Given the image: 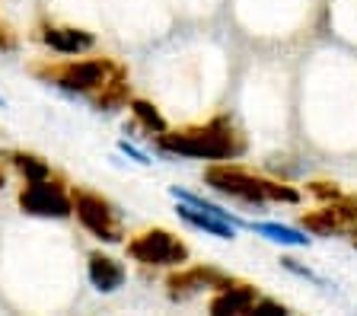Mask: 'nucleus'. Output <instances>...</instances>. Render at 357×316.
Segmentation results:
<instances>
[{
	"label": "nucleus",
	"instance_id": "1",
	"mask_svg": "<svg viewBox=\"0 0 357 316\" xmlns=\"http://www.w3.org/2000/svg\"><path fill=\"white\" fill-rule=\"evenodd\" d=\"M156 151L163 157H188V160H236L245 153V137L236 131L227 115L195 125L182 131H163L153 137Z\"/></svg>",
	"mask_w": 357,
	"mask_h": 316
},
{
	"label": "nucleus",
	"instance_id": "2",
	"mask_svg": "<svg viewBox=\"0 0 357 316\" xmlns=\"http://www.w3.org/2000/svg\"><path fill=\"white\" fill-rule=\"evenodd\" d=\"M204 182H208L214 192H220V195L233 198V202H239V204H249V208H265V204H271V202L300 204V198H303L294 186L261 179V176L249 173L243 166H230V163L211 166L208 173H204Z\"/></svg>",
	"mask_w": 357,
	"mask_h": 316
},
{
	"label": "nucleus",
	"instance_id": "3",
	"mask_svg": "<svg viewBox=\"0 0 357 316\" xmlns=\"http://www.w3.org/2000/svg\"><path fill=\"white\" fill-rule=\"evenodd\" d=\"M121 64L112 58H70V61H48V64H32V74L45 80L48 86L70 93V96H93L102 90V83L109 80Z\"/></svg>",
	"mask_w": 357,
	"mask_h": 316
},
{
	"label": "nucleus",
	"instance_id": "4",
	"mask_svg": "<svg viewBox=\"0 0 357 316\" xmlns=\"http://www.w3.org/2000/svg\"><path fill=\"white\" fill-rule=\"evenodd\" d=\"M74 195V218L89 236H96L105 246H121L125 243V218L115 202L93 188H70Z\"/></svg>",
	"mask_w": 357,
	"mask_h": 316
},
{
	"label": "nucleus",
	"instance_id": "5",
	"mask_svg": "<svg viewBox=\"0 0 357 316\" xmlns=\"http://www.w3.org/2000/svg\"><path fill=\"white\" fill-rule=\"evenodd\" d=\"M128 253V259L144 269H178L188 262V246L182 236H176L172 230L163 227H147L141 234H134L131 240L121 243Z\"/></svg>",
	"mask_w": 357,
	"mask_h": 316
},
{
	"label": "nucleus",
	"instance_id": "6",
	"mask_svg": "<svg viewBox=\"0 0 357 316\" xmlns=\"http://www.w3.org/2000/svg\"><path fill=\"white\" fill-rule=\"evenodd\" d=\"M22 214L29 218H45V220H67L74 218V195L67 188L64 179L58 176H45V179L26 182L16 195Z\"/></svg>",
	"mask_w": 357,
	"mask_h": 316
},
{
	"label": "nucleus",
	"instance_id": "7",
	"mask_svg": "<svg viewBox=\"0 0 357 316\" xmlns=\"http://www.w3.org/2000/svg\"><path fill=\"white\" fill-rule=\"evenodd\" d=\"M230 281V275H223L220 269H211V265H178V271H172L166 278V297L172 303H185L198 294H208V291H217Z\"/></svg>",
	"mask_w": 357,
	"mask_h": 316
},
{
	"label": "nucleus",
	"instance_id": "8",
	"mask_svg": "<svg viewBox=\"0 0 357 316\" xmlns=\"http://www.w3.org/2000/svg\"><path fill=\"white\" fill-rule=\"evenodd\" d=\"M36 38L45 48H52L54 54H67V58H77V54H86L96 48V36L89 29H80V26H52L45 23L38 26Z\"/></svg>",
	"mask_w": 357,
	"mask_h": 316
},
{
	"label": "nucleus",
	"instance_id": "9",
	"mask_svg": "<svg viewBox=\"0 0 357 316\" xmlns=\"http://www.w3.org/2000/svg\"><path fill=\"white\" fill-rule=\"evenodd\" d=\"M86 278L99 294H115V291L125 287L128 269H125L121 259L109 256V253H102V249H93V253L86 256Z\"/></svg>",
	"mask_w": 357,
	"mask_h": 316
},
{
	"label": "nucleus",
	"instance_id": "10",
	"mask_svg": "<svg viewBox=\"0 0 357 316\" xmlns=\"http://www.w3.org/2000/svg\"><path fill=\"white\" fill-rule=\"evenodd\" d=\"M255 301H259V291H255V285H245V281H233L230 278L223 287H217V291H214L208 310H211V313L245 316V313H252Z\"/></svg>",
	"mask_w": 357,
	"mask_h": 316
},
{
	"label": "nucleus",
	"instance_id": "11",
	"mask_svg": "<svg viewBox=\"0 0 357 316\" xmlns=\"http://www.w3.org/2000/svg\"><path fill=\"white\" fill-rule=\"evenodd\" d=\"M176 214L185 220L188 227L201 230V234H211V236H217V240H236L239 227L217 218V214H211V211H204V208H195V204H188V202H176Z\"/></svg>",
	"mask_w": 357,
	"mask_h": 316
},
{
	"label": "nucleus",
	"instance_id": "12",
	"mask_svg": "<svg viewBox=\"0 0 357 316\" xmlns=\"http://www.w3.org/2000/svg\"><path fill=\"white\" fill-rule=\"evenodd\" d=\"M93 109L96 112H119V109H128L131 103V83H128V74L125 68H119L109 80L102 83V90L93 93Z\"/></svg>",
	"mask_w": 357,
	"mask_h": 316
},
{
	"label": "nucleus",
	"instance_id": "13",
	"mask_svg": "<svg viewBox=\"0 0 357 316\" xmlns=\"http://www.w3.org/2000/svg\"><path fill=\"white\" fill-rule=\"evenodd\" d=\"M245 227L252 234L265 236L271 243H281V246H310L312 236H306V230H297V227H287V224H275V220H245Z\"/></svg>",
	"mask_w": 357,
	"mask_h": 316
},
{
	"label": "nucleus",
	"instance_id": "14",
	"mask_svg": "<svg viewBox=\"0 0 357 316\" xmlns=\"http://www.w3.org/2000/svg\"><path fill=\"white\" fill-rule=\"evenodd\" d=\"M7 163L22 176V182H36V179L52 176V166H48V160L38 157V153H29V151H10L7 153Z\"/></svg>",
	"mask_w": 357,
	"mask_h": 316
},
{
	"label": "nucleus",
	"instance_id": "15",
	"mask_svg": "<svg viewBox=\"0 0 357 316\" xmlns=\"http://www.w3.org/2000/svg\"><path fill=\"white\" fill-rule=\"evenodd\" d=\"M128 109H131L134 121H137V125H141L150 137L169 131V125H166V119L160 115V109H156L153 103H147V99H131V103H128Z\"/></svg>",
	"mask_w": 357,
	"mask_h": 316
},
{
	"label": "nucleus",
	"instance_id": "16",
	"mask_svg": "<svg viewBox=\"0 0 357 316\" xmlns=\"http://www.w3.org/2000/svg\"><path fill=\"white\" fill-rule=\"evenodd\" d=\"M169 195L176 198V202H188V204H195V208L211 211V214H217V218H223V220H230V224H236V227H245V220H243V218H236L233 211L220 208L217 202H208L204 195H195V192H185V188H178V186H169Z\"/></svg>",
	"mask_w": 357,
	"mask_h": 316
},
{
	"label": "nucleus",
	"instance_id": "17",
	"mask_svg": "<svg viewBox=\"0 0 357 316\" xmlns=\"http://www.w3.org/2000/svg\"><path fill=\"white\" fill-rule=\"evenodd\" d=\"M252 313L255 316H284V313H287V307H284V303H278V301H268V297H259V301H255V307H252Z\"/></svg>",
	"mask_w": 357,
	"mask_h": 316
},
{
	"label": "nucleus",
	"instance_id": "18",
	"mask_svg": "<svg viewBox=\"0 0 357 316\" xmlns=\"http://www.w3.org/2000/svg\"><path fill=\"white\" fill-rule=\"evenodd\" d=\"M281 265L287 271H294V275H300V278H306V281H316V285H326V281L319 278V275H316V271L312 269H306V265H300L297 259H281Z\"/></svg>",
	"mask_w": 357,
	"mask_h": 316
},
{
	"label": "nucleus",
	"instance_id": "19",
	"mask_svg": "<svg viewBox=\"0 0 357 316\" xmlns=\"http://www.w3.org/2000/svg\"><path fill=\"white\" fill-rule=\"evenodd\" d=\"M310 192L316 198H326V202H328V198H332V202H338V198H342V188L335 186V182H312Z\"/></svg>",
	"mask_w": 357,
	"mask_h": 316
},
{
	"label": "nucleus",
	"instance_id": "20",
	"mask_svg": "<svg viewBox=\"0 0 357 316\" xmlns=\"http://www.w3.org/2000/svg\"><path fill=\"white\" fill-rule=\"evenodd\" d=\"M119 151H121V153H125V157H128V160H134V163H141V166H150V163H153V160H150V157H147V153H144V151H141V147H134V144H131V141H119Z\"/></svg>",
	"mask_w": 357,
	"mask_h": 316
},
{
	"label": "nucleus",
	"instance_id": "21",
	"mask_svg": "<svg viewBox=\"0 0 357 316\" xmlns=\"http://www.w3.org/2000/svg\"><path fill=\"white\" fill-rule=\"evenodd\" d=\"M20 48V38H16V32L10 29V26L0 23V54H10Z\"/></svg>",
	"mask_w": 357,
	"mask_h": 316
},
{
	"label": "nucleus",
	"instance_id": "22",
	"mask_svg": "<svg viewBox=\"0 0 357 316\" xmlns=\"http://www.w3.org/2000/svg\"><path fill=\"white\" fill-rule=\"evenodd\" d=\"M7 157H0V192H3V188H7Z\"/></svg>",
	"mask_w": 357,
	"mask_h": 316
},
{
	"label": "nucleus",
	"instance_id": "23",
	"mask_svg": "<svg viewBox=\"0 0 357 316\" xmlns=\"http://www.w3.org/2000/svg\"><path fill=\"white\" fill-rule=\"evenodd\" d=\"M3 105H7V99H3V96H0V109H3Z\"/></svg>",
	"mask_w": 357,
	"mask_h": 316
}]
</instances>
